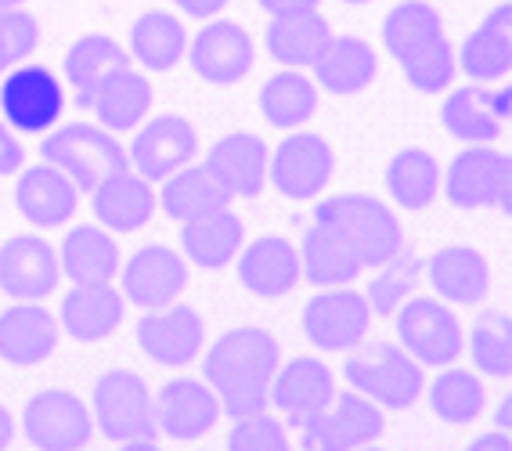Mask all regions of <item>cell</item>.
<instances>
[{
  "instance_id": "obj_1",
  "label": "cell",
  "mask_w": 512,
  "mask_h": 451,
  "mask_svg": "<svg viewBox=\"0 0 512 451\" xmlns=\"http://www.w3.org/2000/svg\"><path fill=\"white\" fill-rule=\"evenodd\" d=\"M282 365L278 340L267 329L238 325L224 332L206 354V383L220 401V412L235 419L271 412V379Z\"/></svg>"
},
{
  "instance_id": "obj_2",
  "label": "cell",
  "mask_w": 512,
  "mask_h": 451,
  "mask_svg": "<svg viewBox=\"0 0 512 451\" xmlns=\"http://www.w3.org/2000/svg\"><path fill=\"white\" fill-rule=\"evenodd\" d=\"M314 224H325L329 231H336L339 239L357 253L361 267H383L404 246L397 213L375 195H329L314 206Z\"/></svg>"
},
{
  "instance_id": "obj_3",
  "label": "cell",
  "mask_w": 512,
  "mask_h": 451,
  "mask_svg": "<svg viewBox=\"0 0 512 451\" xmlns=\"http://www.w3.org/2000/svg\"><path fill=\"white\" fill-rule=\"evenodd\" d=\"M343 379L350 383L354 394L368 397L372 405L386 408V412H408L426 387L422 365L397 343L354 347L347 365H343Z\"/></svg>"
},
{
  "instance_id": "obj_4",
  "label": "cell",
  "mask_w": 512,
  "mask_h": 451,
  "mask_svg": "<svg viewBox=\"0 0 512 451\" xmlns=\"http://www.w3.org/2000/svg\"><path fill=\"white\" fill-rule=\"evenodd\" d=\"M40 156L47 166L62 170L76 192L83 195H91L109 174L130 166L127 148L119 145L109 130L94 127V123H69V127L51 130L40 141Z\"/></svg>"
},
{
  "instance_id": "obj_5",
  "label": "cell",
  "mask_w": 512,
  "mask_h": 451,
  "mask_svg": "<svg viewBox=\"0 0 512 451\" xmlns=\"http://www.w3.org/2000/svg\"><path fill=\"white\" fill-rule=\"evenodd\" d=\"M91 423L112 444H127L138 437H156V408L152 390L134 369H109L94 379Z\"/></svg>"
},
{
  "instance_id": "obj_6",
  "label": "cell",
  "mask_w": 512,
  "mask_h": 451,
  "mask_svg": "<svg viewBox=\"0 0 512 451\" xmlns=\"http://www.w3.org/2000/svg\"><path fill=\"white\" fill-rule=\"evenodd\" d=\"M397 347L408 350L419 365L426 369H448L458 365L462 350H466V336H462V322L444 300H404L397 307Z\"/></svg>"
},
{
  "instance_id": "obj_7",
  "label": "cell",
  "mask_w": 512,
  "mask_h": 451,
  "mask_svg": "<svg viewBox=\"0 0 512 451\" xmlns=\"http://www.w3.org/2000/svg\"><path fill=\"white\" fill-rule=\"evenodd\" d=\"M440 185L458 210H509L512 159L494 145H469L440 174Z\"/></svg>"
},
{
  "instance_id": "obj_8",
  "label": "cell",
  "mask_w": 512,
  "mask_h": 451,
  "mask_svg": "<svg viewBox=\"0 0 512 451\" xmlns=\"http://www.w3.org/2000/svg\"><path fill=\"white\" fill-rule=\"evenodd\" d=\"M65 91L47 65H19L0 83V112L15 134H47L62 120Z\"/></svg>"
},
{
  "instance_id": "obj_9",
  "label": "cell",
  "mask_w": 512,
  "mask_h": 451,
  "mask_svg": "<svg viewBox=\"0 0 512 451\" xmlns=\"http://www.w3.org/2000/svg\"><path fill=\"white\" fill-rule=\"evenodd\" d=\"M332 166H336V152L321 134H307V130H293L289 138L278 141V148L267 156V177L271 185L296 203L318 199L332 181Z\"/></svg>"
},
{
  "instance_id": "obj_10",
  "label": "cell",
  "mask_w": 512,
  "mask_h": 451,
  "mask_svg": "<svg viewBox=\"0 0 512 451\" xmlns=\"http://www.w3.org/2000/svg\"><path fill=\"white\" fill-rule=\"evenodd\" d=\"M383 430H386L383 408L372 405L368 397L347 390V394L332 397V405L321 415H314L311 423L300 426V448L303 451H357L379 441Z\"/></svg>"
},
{
  "instance_id": "obj_11",
  "label": "cell",
  "mask_w": 512,
  "mask_h": 451,
  "mask_svg": "<svg viewBox=\"0 0 512 451\" xmlns=\"http://www.w3.org/2000/svg\"><path fill=\"white\" fill-rule=\"evenodd\" d=\"M22 433L37 451H83L94 437L91 408L73 390H44L29 397Z\"/></svg>"
},
{
  "instance_id": "obj_12",
  "label": "cell",
  "mask_w": 512,
  "mask_h": 451,
  "mask_svg": "<svg viewBox=\"0 0 512 451\" xmlns=\"http://www.w3.org/2000/svg\"><path fill=\"white\" fill-rule=\"evenodd\" d=\"M372 311L365 304V293L343 289H321L303 307V332L318 350H354L365 343Z\"/></svg>"
},
{
  "instance_id": "obj_13",
  "label": "cell",
  "mask_w": 512,
  "mask_h": 451,
  "mask_svg": "<svg viewBox=\"0 0 512 451\" xmlns=\"http://www.w3.org/2000/svg\"><path fill=\"white\" fill-rule=\"evenodd\" d=\"M512 116V91L509 87H484V83H466L444 98L440 105V123L451 138L466 145H494L502 138L505 120Z\"/></svg>"
},
{
  "instance_id": "obj_14",
  "label": "cell",
  "mask_w": 512,
  "mask_h": 451,
  "mask_svg": "<svg viewBox=\"0 0 512 451\" xmlns=\"http://www.w3.org/2000/svg\"><path fill=\"white\" fill-rule=\"evenodd\" d=\"M184 55H188L199 80L217 83V87H231V83L249 76V69L256 62V47L253 37L238 22L210 19L195 33V40H188Z\"/></svg>"
},
{
  "instance_id": "obj_15",
  "label": "cell",
  "mask_w": 512,
  "mask_h": 451,
  "mask_svg": "<svg viewBox=\"0 0 512 451\" xmlns=\"http://www.w3.org/2000/svg\"><path fill=\"white\" fill-rule=\"evenodd\" d=\"M199 152V134L184 116L177 112H163L156 120H148L138 130V138L130 141V170H138L145 181H159L177 174L181 166H188Z\"/></svg>"
},
{
  "instance_id": "obj_16",
  "label": "cell",
  "mask_w": 512,
  "mask_h": 451,
  "mask_svg": "<svg viewBox=\"0 0 512 451\" xmlns=\"http://www.w3.org/2000/svg\"><path fill=\"white\" fill-rule=\"evenodd\" d=\"M336 397V376L321 358H293L278 365L271 379V408L282 415L285 426H307Z\"/></svg>"
},
{
  "instance_id": "obj_17",
  "label": "cell",
  "mask_w": 512,
  "mask_h": 451,
  "mask_svg": "<svg viewBox=\"0 0 512 451\" xmlns=\"http://www.w3.org/2000/svg\"><path fill=\"white\" fill-rule=\"evenodd\" d=\"M188 286V264L181 253L170 246L148 242L134 257L123 264V300L145 307V311H159L170 307Z\"/></svg>"
},
{
  "instance_id": "obj_18",
  "label": "cell",
  "mask_w": 512,
  "mask_h": 451,
  "mask_svg": "<svg viewBox=\"0 0 512 451\" xmlns=\"http://www.w3.org/2000/svg\"><path fill=\"white\" fill-rule=\"evenodd\" d=\"M202 343H206V322L188 304L159 307L138 322V347L166 369H181V365L195 361Z\"/></svg>"
},
{
  "instance_id": "obj_19",
  "label": "cell",
  "mask_w": 512,
  "mask_h": 451,
  "mask_svg": "<svg viewBox=\"0 0 512 451\" xmlns=\"http://www.w3.org/2000/svg\"><path fill=\"white\" fill-rule=\"evenodd\" d=\"M62 282L58 253L40 235H15L0 246V289L22 304H37Z\"/></svg>"
},
{
  "instance_id": "obj_20",
  "label": "cell",
  "mask_w": 512,
  "mask_h": 451,
  "mask_svg": "<svg viewBox=\"0 0 512 451\" xmlns=\"http://www.w3.org/2000/svg\"><path fill=\"white\" fill-rule=\"evenodd\" d=\"M152 408H156V430L174 441H199L220 423V401L202 379H170L152 397Z\"/></svg>"
},
{
  "instance_id": "obj_21",
  "label": "cell",
  "mask_w": 512,
  "mask_h": 451,
  "mask_svg": "<svg viewBox=\"0 0 512 451\" xmlns=\"http://www.w3.org/2000/svg\"><path fill=\"white\" fill-rule=\"evenodd\" d=\"M238 282L253 296L278 300V296L293 293L300 282V253L282 235H264V239L249 242L238 249Z\"/></svg>"
},
{
  "instance_id": "obj_22",
  "label": "cell",
  "mask_w": 512,
  "mask_h": 451,
  "mask_svg": "<svg viewBox=\"0 0 512 451\" xmlns=\"http://www.w3.org/2000/svg\"><path fill=\"white\" fill-rule=\"evenodd\" d=\"M58 318L40 304H15L0 311V361L33 369L44 365L58 347Z\"/></svg>"
},
{
  "instance_id": "obj_23",
  "label": "cell",
  "mask_w": 512,
  "mask_h": 451,
  "mask_svg": "<svg viewBox=\"0 0 512 451\" xmlns=\"http://www.w3.org/2000/svg\"><path fill=\"white\" fill-rule=\"evenodd\" d=\"M458 69L473 83L505 80L512 73V4H498L455 51Z\"/></svg>"
},
{
  "instance_id": "obj_24",
  "label": "cell",
  "mask_w": 512,
  "mask_h": 451,
  "mask_svg": "<svg viewBox=\"0 0 512 451\" xmlns=\"http://www.w3.org/2000/svg\"><path fill=\"white\" fill-rule=\"evenodd\" d=\"M127 300L112 282H94V286H73L62 296L58 307V329L69 332L80 343L109 340L123 322Z\"/></svg>"
},
{
  "instance_id": "obj_25",
  "label": "cell",
  "mask_w": 512,
  "mask_h": 451,
  "mask_svg": "<svg viewBox=\"0 0 512 451\" xmlns=\"http://www.w3.org/2000/svg\"><path fill=\"white\" fill-rule=\"evenodd\" d=\"M80 192L55 166H26L15 185V206L37 228H65L73 224Z\"/></svg>"
},
{
  "instance_id": "obj_26",
  "label": "cell",
  "mask_w": 512,
  "mask_h": 451,
  "mask_svg": "<svg viewBox=\"0 0 512 451\" xmlns=\"http://www.w3.org/2000/svg\"><path fill=\"white\" fill-rule=\"evenodd\" d=\"M91 206L98 224H105L109 231H134L145 228L156 213V192H152V181L138 174V170H116L101 181L91 192Z\"/></svg>"
},
{
  "instance_id": "obj_27",
  "label": "cell",
  "mask_w": 512,
  "mask_h": 451,
  "mask_svg": "<svg viewBox=\"0 0 512 451\" xmlns=\"http://www.w3.org/2000/svg\"><path fill=\"white\" fill-rule=\"evenodd\" d=\"M267 145L264 138L246 134V130H231L217 145L210 148L206 166L224 181L231 199H256L267 181Z\"/></svg>"
},
{
  "instance_id": "obj_28",
  "label": "cell",
  "mask_w": 512,
  "mask_h": 451,
  "mask_svg": "<svg viewBox=\"0 0 512 451\" xmlns=\"http://www.w3.org/2000/svg\"><path fill=\"white\" fill-rule=\"evenodd\" d=\"M314 87L329 94H361L368 91L379 76V58H375L372 44L361 37H336L314 58Z\"/></svg>"
},
{
  "instance_id": "obj_29",
  "label": "cell",
  "mask_w": 512,
  "mask_h": 451,
  "mask_svg": "<svg viewBox=\"0 0 512 451\" xmlns=\"http://www.w3.org/2000/svg\"><path fill=\"white\" fill-rule=\"evenodd\" d=\"M181 246H184V257L192 260L195 267H202V271H224L228 264H235L238 249L246 246L242 217L231 213V206H224L217 213L184 221Z\"/></svg>"
},
{
  "instance_id": "obj_30",
  "label": "cell",
  "mask_w": 512,
  "mask_h": 451,
  "mask_svg": "<svg viewBox=\"0 0 512 451\" xmlns=\"http://www.w3.org/2000/svg\"><path fill=\"white\" fill-rule=\"evenodd\" d=\"M152 102H156L152 83L130 62V65H119L116 73H109V80L101 83L91 102V112L98 116V123L109 134H123V130H138V123L148 116Z\"/></svg>"
},
{
  "instance_id": "obj_31",
  "label": "cell",
  "mask_w": 512,
  "mask_h": 451,
  "mask_svg": "<svg viewBox=\"0 0 512 451\" xmlns=\"http://www.w3.org/2000/svg\"><path fill=\"white\" fill-rule=\"evenodd\" d=\"M58 253V271L76 286H94V282H112L119 271V249L109 239V231L98 224H76L65 231Z\"/></svg>"
},
{
  "instance_id": "obj_32",
  "label": "cell",
  "mask_w": 512,
  "mask_h": 451,
  "mask_svg": "<svg viewBox=\"0 0 512 451\" xmlns=\"http://www.w3.org/2000/svg\"><path fill=\"white\" fill-rule=\"evenodd\" d=\"M156 203L166 210V217H174L177 224L217 213L224 206H231V192L224 188L217 174L206 163H188L177 174H170L163 181V192L156 195Z\"/></svg>"
},
{
  "instance_id": "obj_33",
  "label": "cell",
  "mask_w": 512,
  "mask_h": 451,
  "mask_svg": "<svg viewBox=\"0 0 512 451\" xmlns=\"http://www.w3.org/2000/svg\"><path fill=\"white\" fill-rule=\"evenodd\" d=\"M300 278H307L318 289H343L361 278V260L357 253L339 239L325 224H311L300 239Z\"/></svg>"
},
{
  "instance_id": "obj_34",
  "label": "cell",
  "mask_w": 512,
  "mask_h": 451,
  "mask_svg": "<svg viewBox=\"0 0 512 451\" xmlns=\"http://www.w3.org/2000/svg\"><path fill=\"white\" fill-rule=\"evenodd\" d=\"M430 286L451 304H476L491 289V264L473 246H448L426 264Z\"/></svg>"
},
{
  "instance_id": "obj_35",
  "label": "cell",
  "mask_w": 512,
  "mask_h": 451,
  "mask_svg": "<svg viewBox=\"0 0 512 451\" xmlns=\"http://www.w3.org/2000/svg\"><path fill=\"white\" fill-rule=\"evenodd\" d=\"M332 40V26L321 11H303V15H282L267 22L264 44L267 55L285 69H311L321 47Z\"/></svg>"
},
{
  "instance_id": "obj_36",
  "label": "cell",
  "mask_w": 512,
  "mask_h": 451,
  "mask_svg": "<svg viewBox=\"0 0 512 451\" xmlns=\"http://www.w3.org/2000/svg\"><path fill=\"white\" fill-rule=\"evenodd\" d=\"M119 65H130V55L116 44L112 37H101V33H87V37L76 40L69 51H65V80L73 87V98L80 109H91L94 94L109 73H116Z\"/></svg>"
},
{
  "instance_id": "obj_37",
  "label": "cell",
  "mask_w": 512,
  "mask_h": 451,
  "mask_svg": "<svg viewBox=\"0 0 512 451\" xmlns=\"http://www.w3.org/2000/svg\"><path fill=\"white\" fill-rule=\"evenodd\" d=\"M188 51V33L170 11H145L130 26V62L148 73H170Z\"/></svg>"
},
{
  "instance_id": "obj_38",
  "label": "cell",
  "mask_w": 512,
  "mask_h": 451,
  "mask_svg": "<svg viewBox=\"0 0 512 451\" xmlns=\"http://www.w3.org/2000/svg\"><path fill=\"white\" fill-rule=\"evenodd\" d=\"M448 37L440 11L426 0H404L397 8H390V15L383 19V47L390 51L397 65L408 62L412 55H419L422 47L437 44Z\"/></svg>"
},
{
  "instance_id": "obj_39",
  "label": "cell",
  "mask_w": 512,
  "mask_h": 451,
  "mask_svg": "<svg viewBox=\"0 0 512 451\" xmlns=\"http://www.w3.org/2000/svg\"><path fill=\"white\" fill-rule=\"evenodd\" d=\"M386 192L401 210H430L440 195V163L426 148H401L386 163Z\"/></svg>"
},
{
  "instance_id": "obj_40",
  "label": "cell",
  "mask_w": 512,
  "mask_h": 451,
  "mask_svg": "<svg viewBox=\"0 0 512 451\" xmlns=\"http://www.w3.org/2000/svg\"><path fill=\"white\" fill-rule=\"evenodd\" d=\"M260 112L278 130H296L318 112V87L300 69H282L260 87Z\"/></svg>"
},
{
  "instance_id": "obj_41",
  "label": "cell",
  "mask_w": 512,
  "mask_h": 451,
  "mask_svg": "<svg viewBox=\"0 0 512 451\" xmlns=\"http://www.w3.org/2000/svg\"><path fill=\"white\" fill-rule=\"evenodd\" d=\"M430 408L437 419L451 426H469L476 423L487 408V394L480 376L469 369H444L430 383Z\"/></svg>"
},
{
  "instance_id": "obj_42",
  "label": "cell",
  "mask_w": 512,
  "mask_h": 451,
  "mask_svg": "<svg viewBox=\"0 0 512 451\" xmlns=\"http://www.w3.org/2000/svg\"><path fill=\"white\" fill-rule=\"evenodd\" d=\"M375 271H379V275L368 282L365 304L375 318H394L397 307L412 296L415 282H419V275L426 271V260H422L415 249L401 246L394 257L386 260L383 267H375Z\"/></svg>"
},
{
  "instance_id": "obj_43",
  "label": "cell",
  "mask_w": 512,
  "mask_h": 451,
  "mask_svg": "<svg viewBox=\"0 0 512 451\" xmlns=\"http://www.w3.org/2000/svg\"><path fill=\"white\" fill-rule=\"evenodd\" d=\"M469 354L484 376L505 379L512 372V318L505 311H484L469 332Z\"/></svg>"
},
{
  "instance_id": "obj_44",
  "label": "cell",
  "mask_w": 512,
  "mask_h": 451,
  "mask_svg": "<svg viewBox=\"0 0 512 451\" xmlns=\"http://www.w3.org/2000/svg\"><path fill=\"white\" fill-rule=\"evenodd\" d=\"M401 69H404V80L412 83L419 94L448 91L451 83H455V73H458L455 44H451L448 37L437 40V44L422 47L419 55H412L408 62H401Z\"/></svg>"
},
{
  "instance_id": "obj_45",
  "label": "cell",
  "mask_w": 512,
  "mask_h": 451,
  "mask_svg": "<svg viewBox=\"0 0 512 451\" xmlns=\"http://www.w3.org/2000/svg\"><path fill=\"white\" fill-rule=\"evenodd\" d=\"M40 47V22L29 11H0V76L26 65V58L37 55Z\"/></svg>"
},
{
  "instance_id": "obj_46",
  "label": "cell",
  "mask_w": 512,
  "mask_h": 451,
  "mask_svg": "<svg viewBox=\"0 0 512 451\" xmlns=\"http://www.w3.org/2000/svg\"><path fill=\"white\" fill-rule=\"evenodd\" d=\"M228 451H293L289 426L271 412L235 419L228 433Z\"/></svg>"
},
{
  "instance_id": "obj_47",
  "label": "cell",
  "mask_w": 512,
  "mask_h": 451,
  "mask_svg": "<svg viewBox=\"0 0 512 451\" xmlns=\"http://www.w3.org/2000/svg\"><path fill=\"white\" fill-rule=\"evenodd\" d=\"M22 166H26V145L15 138L8 123H0V174H19Z\"/></svg>"
},
{
  "instance_id": "obj_48",
  "label": "cell",
  "mask_w": 512,
  "mask_h": 451,
  "mask_svg": "<svg viewBox=\"0 0 512 451\" xmlns=\"http://www.w3.org/2000/svg\"><path fill=\"white\" fill-rule=\"evenodd\" d=\"M174 4L188 15V19H202V22L217 19L220 11L228 8V0H174Z\"/></svg>"
},
{
  "instance_id": "obj_49",
  "label": "cell",
  "mask_w": 512,
  "mask_h": 451,
  "mask_svg": "<svg viewBox=\"0 0 512 451\" xmlns=\"http://www.w3.org/2000/svg\"><path fill=\"white\" fill-rule=\"evenodd\" d=\"M321 0H260V8L271 15V19H282V15H303V11H318Z\"/></svg>"
},
{
  "instance_id": "obj_50",
  "label": "cell",
  "mask_w": 512,
  "mask_h": 451,
  "mask_svg": "<svg viewBox=\"0 0 512 451\" xmlns=\"http://www.w3.org/2000/svg\"><path fill=\"white\" fill-rule=\"evenodd\" d=\"M466 451H512V441H509V433L487 430V433H480Z\"/></svg>"
},
{
  "instance_id": "obj_51",
  "label": "cell",
  "mask_w": 512,
  "mask_h": 451,
  "mask_svg": "<svg viewBox=\"0 0 512 451\" xmlns=\"http://www.w3.org/2000/svg\"><path fill=\"white\" fill-rule=\"evenodd\" d=\"M15 415H11V408L0 401V451H8L11 444H15Z\"/></svg>"
},
{
  "instance_id": "obj_52",
  "label": "cell",
  "mask_w": 512,
  "mask_h": 451,
  "mask_svg": "<svg viewBox=\"0 0 512 451\" xmlns=\"http://www.w3.org/2000/svg\"><path fill=\"white\" fill-rule=\"evenodd\" d=\"M119 451H163V448L156 444V437H138V441L119 444Z\"/></svg>"
},
{
  "instance_id": "obj_53",
  "label": "cell",
  "mask_w": 512,
  "mask_h": 451,
  "mask_svg": "<svg viewBox=\"0 0 512 451\" xmlns=\"http://www.w3.org/2000/svg\"><path fill=\"white\" fill-rule=\"evenodd\" d=\"M509 405H512V401L505 397V401H502V412H498V430H502V433H509Z\"/></svg>"
},
{
  "instance_id": "obj_54",
  "label": "cell",
  "mask_w": 512,
  "mask_h": 451,
  "mask_svg": "<svg viewBox=\"0 0 512 451\" xmlns=\"http://www.w3.org/2000/svg\"><path fill=\"white\" fill-rule=\"evenodd\" d=\"M26 0H0V11H15V8H22Z\"/></svg>"
},
{
  "instance_id": "obj_55",
  "label": "cell",
  "mask_w": 512,
  "mask_h": 451,
  "mask_svg": "<svg viewBox=\"0 0 512 451\" xmlns=\"http://www.w3.org/2000/svg\"><path fill=\"white\" fill-rule=\"evenodd\" d=\"M343 4H350V8H361V4H372V0H343Z\"/></svg>"
},
{
  "instance_id": "obj_56",
  "label": "cell",
  "mask_w": 512,
  "mask_h": 451,
  "mask_svg": "<svg viewBox=\"0 0 512 451\" xmlns=\"http://www.w3.org/2000/svg\"><path fill=\"white\" fill-rule=\"evenodd\" d=\"M357 451H383V448H375V444H368V448H357Z\"/></svg>"
}]
</instances>
